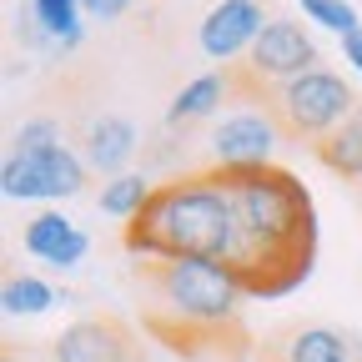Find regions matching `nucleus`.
I'll list each match as a JSON object with an SVG mask.
<instances>
[{
	"label": "nucleus",
	"instance_id": "1",
	"mask_svg": "<svg viewBox=\"0 0 362 362\" xmlns=\"http://www.w3.org/2000/svg\"><path fill=\"white\" fill-rule=\"evenodd\" d=\"M232 206V242L221 267L247 297H287L312 277L317 262V206L307 187L277 161L267 166H211Z\"/></svg>",
	"mask_w": 362,
	"mask_h": 362
},
{
	"label": "nucleus",
	"instance_id": "2",
	"mask_svg": "<svg viewBox=\"0 0 362 362\" xmlns=\"http://www.w3.org/2000/svg\"><path fill=\"white\" fill-rule=\"evenodd\" d=\"M131 287L141 297V327L176 357H226L237 362L252 347L242 322V287L221 262H156L136 257Z\"/></svg>",
	"mask_w": 362,
	"mask_h": 362
},
{
	"label": "nucleus",
	"instance_id": "3",
	"mask_svg": "<svg viewBox=\"0 0 362 362\" xmlns=\"http://www.w3.org/2000/svg\"><path fill=\"white\" fill-rule=\"evenodd\" d=\"M131 257L156 262H221L232 242V206L216 187L211 166L156 181L151 202L126 221L121 232Z\"/></svg>",
	"mask_w": 362,
	"mask_h": 362
},
{
	"label": "nucleus",
	"instance_id": "4",
	"mask_svg": "<svg viewBox=\"0 0 362 362\" xmlns=\"http://www.w3.org/2000/svg\"><path fill=\"white\" fill-rule=\"evenodd\" d=\"M262 111L277 121L282 141L317 146L327 131H337L347 116H357L362 101H357V90L342 76H332V71L317 66V71H307V76H297L287 86H272L267 101H262Z\"/></svg>",
	"mask_w": 362,
	"mask_h": 362
},
{
	"label": "nucleus",
	"instance_id": "5",
	"mask_svg": "<svg viewBox=\"0 0 362 362\" xmlns=\"http://www.w3.org/2000/svg\"><path fill=\"white\" fill-rule=\"evenodd\" d=\"M0 187H6L11 202H21V197L61 202V197H76L86 187V161L71 146L30 151V156H6V166H0Z\"/></svg>",
	"mask_w": 362,
	"mask_h": 362
},
{
	"label": "nucleus",
	"instance_id": "6",
	"mask_svg": "<svg viewBox=\"0 0 362 362\" xmlns=\"http://www.w3.org/2000/svg\"><path fill=\"white\" fill-rule=\"evenodd\" d=\"M51 357L56 362H146V347H141L131 322L106 312V317H81V322H71L51 342Z\"/></svg>",
	"mask_w": 362,
	"mask_h": 362
},
{
	"label": "nucleus",
	"instance_id": "7",
	"mask_svg": "<svg viewBox=\"0 0 362 362\" xmlns=\"http://www.w3.org/2000/svg\"><path fill=\"white\" fill-rule=\"evenodd\" d=\"M277 141H282V131H277V121H272L262 106H237L211 136L216 166H267Z\"/></svg>",
	"mask_w": 362,
	"mask_h": 362
},
{
	"label": "nucleus",
	"instance_id": "8",
	"mask_svg": "<svg viewBox=\"0 0 362 362\" xmlns=\"http://www.w3.org/2000/svg\"><path fill=\"white\" fill-rule=\"evenodd\" d=\"M252 357L257 362H357V347L337 327L292 322V327H277L267 342H257Z\"/></svg>",
	"mask_w": 362,
	"mask_h": 362
},
{
	"label": "nucleus",
	"instance_id": "9",
	"mask_svg": "<svg viewBox=\"0 0 362 362\" xmlns=\"http://www.w3.org/2000/svg\"><path fill=\"white\" fill-rule=\"evenodd\" d=\"M267 25V11L257 6V0H221V6L202 21V51L211 61H242L252 51V40L262 35Z\"/></svg>",
	"mask_w": 362,
	"mask_h": 362
},
{
	"label": "nucleus",
	"instance_id": "10",
	"mask_svg": "<svg viewBox=\"0 0 362 362\" xmlns=\"http://www.w3.org/2000/svg\"><path fill=\"white\" fill-rule=\"evenodd\" d=\"M25 252L51 267H76L90 252V237L81 226H71L61 211H40L35 221H25Z\"/></svg>",
	"mask_w": 362,
	"mask_h": 362
},
{
	"label": "nucleus",
	"instance_id": "11",
	"mask_svg": "<svg viewBox=\"0 0 362 362\" xmlns=\"http://www.w3.org/2000/svg\"><path fill=\"white\" fill-rule=\"evenodd\" d=\"M136 156V126L126 116H101V121H90L86 131V166L90 171H101V176H126Z\"/></svg>",
	"mask_w": 362,
	"mask_h": 362
},
{
	"label": "nucleus",
	"instance_id": "12",
	"mask_svg": "<svg viewBox=\"0 0 362 362\" xmlns=\"http://www.w3.org/2000/svg\"><path fill=\"white\" fill-rule=\"evenodd\" d=\"M312 156L322 161L332 176L357 181V187H362V111H357V116H347L337 131H327L322 141L312 146Z\"/></svg>",
	"mask_w": 362,
	"mask_h": 362
},
{
	"label": "nucleus",
	"instance_id": "13",
	"mask_svg": "<svg viewBox=\"0 0 362 362\" xmlns=\"http://www.w3.org/2000/svg\"><path fill=\"white\" fill-rule=\"evenodd\" d=\"M226 101V71H211V76H197V81H187L171 96V106H166V126H192V121H206L216 106Z\"/></svg>",
	"mask_w": 362,
	"mask_h": 362
},
{
	"label": "nucleus",
	"instance_id": "14",
	"mask_svg": "<svg viewBox=\"0 0 362 362\" xmlns=\"http://www.w3.org/2000/svg\"><path fill=\"white\" fill-rule=\"evenodd\" d=\"M30 21L40 35H51L61 51H76L86 25H81V0H30Z\"/></svg>",
	"mask_w": 362,
	"mask_h": 362
},
{
	"label": "nucleus",
	"instance_id": "15",
	"mask_svg": "<svg viewBox=\"0 0 362 362\" xmlns=\"http://www.w3.org/2000/svg\"><path fill=\"white\" fill-rule=\"evenodd\" d=\"M151 181L146 176H136V171H126V176H111L106 181V192H101V211L106 216H121V221H131L136 211H141L146 202H151Z\"/></svg>",
	"mask_w": 362,
	"mask_h": 362
},
{
	"label": "nucleus",
	"instance_id": "16",
	"mask_svg": "<svg viewBox=\"0 0 362 362\" xmlns=\"http://www.w3.org/2000/svg\"><path fill=\"white\" fill-rule=\"evenodd\" d=\"M0 302H6L11 317H35V312H45V307H56V292L45 287L40 277H11L6 292H0Z\"/></svg>",
	"mask_w": 362,
	"mask_h": 362
},
{
	"label": "nucleus",
	"instance_id": "17",
	"mask_svg": "<svg viewBox=\"0 0 362 362\" xmlns=\"http://www.w3.org/2000/svg\"><path fill=\"white\" fill-rule=\"evenodd\" d=\"M16 151L11 156H30V151H51V146H66L61 141V126L51 121V116H35V121H25L21 131H16V141H11Z\"/></svg>",
	"mask_w": 362,
	"mask_h": 362
},
{
	"label": "nucleus",
	"instance_id": "18",
	"mask_svg": "<svg viewBox=\"0 0 362 362\" xmlns=\"http://www.w3.org/2000/svg\"><path fill=\"white\" fill-rule=\"evenodd\" d=\"M297 6L322 25V30H337V35H352L357 30V11L347 6V0H297Z\"/></svg>",
	"mask_w": 362,
	"mask_h": 362
},
{
	"label": "nucleus",
	"instance_id": "19",
	"mask_svg": "<svg viewBox=\"0 0 362 362\" xmlns=\"http://www.w3.org/2000/svg\"><path fill=\"white\" fill-rule=\"evenodd\" d=\"M131 11V0H81V16L86 21H116Z\"/></svg>",
	"mask_w": 362,
	"mask_h": 362
},
{
	"label": "nucleus",
	"instance_id": "20",
	"mask_svg": "<svg viewBox=\"0 0 362 362\" xmlns=\"http://www.w3.org/2000/svg\"><path fill=\"white\" fill-rule=\"evenodd\" d=\"M342 51H347V66H357V71H362V25H357L352 35H342Z\"/></svg>",
	"mask_w": 362,
	"mask_h": 362
},
{
	"label": "nucleus",
	"instance_id": "21",
	"mask_svg": "<svg viewBox=\"0 0 362 362\" xmlns=\"http://www.w3.org/2000/svg\"><path fill=\"white\" fill-rule=\"evenodd\" d=\"M6 362H21V357H16V352H6Z\"/></svg>",
	"mask_w": 362,
	"mask_h": 362
},
{
	"label": "nucleus",
	"instance_id": "22",
	"mask_svg": "<svg viewBox=\"0 0 362 362\" xmlns=\"http://www.w3.org/2000/svg\"><path fill=\"white\" fill-rule=\"evenodd\" d=\"M357 362H362V357H357Z\"/></svg>",
	"mask_w": 362,
	"mask_h": 362
}]
</instances>
